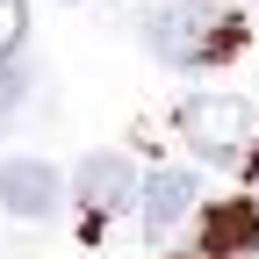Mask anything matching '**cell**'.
I'll list each match as a JSON object with an SVG mask.
<instances>
[{
	"instance_id": "cell-1",
	"label": "cell",
	"mask_w": 259,
	"mask_h": 259,
	"mask_svg": "<svg viewBox=\"0 0 259 259\" xmlns=\"http://www.w3.org/2000/svg\"><path fill=\"white\" fill-rule=\"evenodd\" d=\"M144 44L166 65H223L238 51V15L209 8V0H158L144 15Z\"/></svg>"
},
{
	"instance_id": "cell-2",
	"label": "cell",
	"mask_w": 259,
	"mask_h": 259,
	"mask_svg": "<svg viewBox=\"0 0 259 259\" xmlns=\"http://www.w3.org/2000/svg\"><path fill=\"white\" fill-rule=\"evenodd\" d=\"M180 137L202 158H216V166H245V151H252V108L231 101V94H202V101L180 108Z\"/></svg>"
},
{
	"instance_id": "cell-3",
	"label": "cell",
	"mask_w": 259,
	"mask_h": 259,
	"mask_svg": "<svg viewBox=\"0 0 259 259\" xmlns=\"http://www.w3.org/2000/svg\"><path fill=\"white\" fill-rule=\"evenodd\" d=\"M58 202H65V180L44 158H0V209L8 216L44 223V216H58Z\"/></svg>"
},
{
	"instance_id": "cell-4",
	"label": "cell",
	"mask_w": 259,
	"mask_h": 259,
	"mask_svg": "<svg viewBox=\"0 0 259 259\" xmlns=\"http://www.w3.org/2000/svg\"><path fill=\"white\" fill-rule=\"evenodd\" d=\"M72 194H79V209L101 223V216H122V209H130V194H137V173H130V158H122V151H94V158H79Z\"/></svg>"
},
{
	"instance_id": "cell-5",
	"label": "cell",
	"mask_w": 259,
	"mask_h": 259,
	"mask_svg": "<svg viewBox=\"0 0 259 259\" xmlns=\"http://www.w3.org/2000/svg\"><path fill=\"white\" fill-rule=\"evenodd\" d=\"M194 173L187 166H158L151 180H144V231L151 238H173L180 223H187V209H194Z\"/></svg>"
},
{
	"instance_id": "cell-6",
	"label": "cell",
	"mask_w": 259,
	"mask_h": 259,
	"mask_svg": "<svg viewBox=\"0 0 259 259\" xmlns=\"http://www.w3.org/2000/svg\"><path fill=\"white\" fill-rule=\"evenodd\" d=\"M259 252V209L252 202H216L202 216V259H252Z\"/></svg>"
},
{
	"instance_id": "cell-7",
	"label": "cell",
	"mask_w": 259,
	"mask_h": 259,
	"mask_svg": "<svg viewBox=\"0 0 259 259\" xmlns=\"http://www.w3.org/2000/svg\"><path fill=\"white\" fill-rule=\"evenodd\" d=\"M22 36H29V8L22 0H0V65H15Z\"/></svg>"
},
{
	"instance_id": "cell-8",
	"label": "cell",
	"mask_w": 259,
	"mask_h": 259,
	"mask_svg": "<svg viewBox=\"0 0 259 259\" xmlns=\"http://www.w3.org/2000/svg\"><path fill=\"white\" fill-rule=\"evenodd\" d=\"M22 94H29V72H22V65H0V122L15 115V101H22Z\"/></svg>"
}]
</instances>
